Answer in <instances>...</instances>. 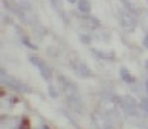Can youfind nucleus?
<instances>
[{"label":"nucleus","mask_w":148,"mask_h":129,"mask_svg":"<svg viewBox=\"0 0 148 129\" xmlns=\"http://www.w3.org/2000/svg\"><path fill=\"white\" fill-rule=\"evenodd\" d=\"M59 84H61V89L64 91L66 97H67V104H69V107L74 109L77 114H81V112L84 111V102H83L81 94H79L77 86H76L73 81H69L66 75H59Z\"/></svg>","instance_id":"f257e3e1"},{"label":"nucleus","mask_w":148,"mask_h":129,"mask_svg":"<svg viewBox=\"0 0 148 129\" xmlns=\"http://www.w3.org/2000/svg\"><path fill=\"white\" fill-rule=\"evenodd\" d=\"M118 107L121 109L123 114H126L128 117H131V119H135V121H141L143 114H145L143 109H141V106L133 97H130V96L118 97Z\"/></svg>","instance_id":"f03ea898"},{"label":"nucleus","mask_w":148,"mask_h":129,"mask_svg":"<svg viewBox=\"0 0 148 129\" xmlns=\"http://www.w3.org/2000/svg\"><path fill=\"white\" fill-rule=\"evenodd\" d=\"M0 79H2V84L7 86V87L12 89V91L22 92V94L30 92V89H29L25 84L22 82V81H18V79H15V77H12L10 74H7V71H2V72H0Z\"/></svg>","instance_id":"7ed1b4c3"},{"label":"nucleus","mask_w":148,"mask_h":129,"mask_svg":"<svg viewBox=\"0 0 148 129\" xmlns=\"http://www.w3.org/2000/svg\"><path fill=\"white\" fill-rule=\"evenodd\" d=\"M118 22L123 27V30H126V32H133L136 29V17H135V14H131L126 9L118 12Z\"/></svg>","instance_id":"20e7f679"},{"label":"nucleus","mask_w":148,"mask_h":129,"mask_svg":"<svg viewBox=\"0 0 148 129\" xmlns=\"http://www.w3.org/2000/svg\"><path fill=\"white\" fill-rule=\"evenodd\" d=\"M69 65H71L73 72L76 74V75H79V77H83V79H89L92 75L91 69L84 64L81 59H77V57H73V59L69 60Z\"/></svg>","instance_id":"39448f33"},{"label":"nucleus","mask_w":148,"mask_h":129,"mask_svg":"<svg viewBox=\"0 0 148 129\" xmlns=\"http://www.w3.org/2000/svg\"><path fill=\"white\" fill-rule=\"evenodd\" d=\"M29 60H30V64H34L39 69V72H40V75L46 79L47 82L51 81V77H52V71H51V67L46 64V60H42L40 57H37V55H30L29 57Z\"/></svg>","instance_id":"423d86ee"},{"label":"nucleus","mask_w":148,"mask_h":129,"mask_svg":"<svg viewBox=\"0 0 148 129\" xmlns=\"http://www.w3.org/2000/svg\"><path fill=\"white\" fill-rule=\"evenodd\" d=\"M12 5L14 7H17L24 15H25V18H36V10H34V7H32V3L29 2V0H12Z\"/></svg>","instance_id":"0eeeda50"},{"label":"nucleus","mask_w":148,"mask_h":129,"mask_svg":"<svg viewBox=\"0 0 148 129\" xmlns=\"http://www.w3.org/2000/svg\"><path fill=\"white\" fill-rule=\"evenodd\" d=\"M92 119H94V124L98 129H111V119L108 112H96L92 116Z\"/></svg>","instance_id":"6e6552de"},{"label":"nucleus","mask_w":148,"mask_h":129,"mask_svg":"<svg viewBox=\"0 0 148 129\" xmlns=\"http://www.w3.org/2000/svg\"><path fill=\"white\" fill-rule=\"evenodd\" d=\"M81 24H83L84 27H88V29L99 27V20H98L96 17H92V15H89V14H83V17H81Z\"/></svg>","instance_id":"1a4fd4ad"},{"label":"nucleus","mask_w":148,"mask_h":129,"mask_svg":"<svg viewBox=\"0 0 148 129\" xmlns=\"http://www.w3.org/2000/svg\"><path fill=\"white\" fill-rule=\"evenodd\" d=\"M120 77H121V81L125 84H135L136 82V79L130 74V71L126 69V67H121L120 69Z\"/></svg>","instance_id":"9d476101"},{"label":"nucleus","mask_w":148,"mask_h":129,"mask_svg":"<svg viewBox=\"0 0 148 129\" xmlns=\"http://www.w3.org/2000/svg\"><path fill=\"white\" fill-rule=\"evenodd\" d=\"M77 9H79V12L81 14H89L91 12V2L89 0H77Z\"/></svg>","instance_id":"9b49d317"},{"label":"nucleus","mask_w":148,"mask_h":129,"mask_svg":"<svg viewBox=\"0 0 148 129\" xmlns=\"http://www.w3.org/2000/svg\"><path fill=\"white\" fill-rule=\"evenodd\" d=\"M49 2H51V7L59 14V17L62 18V20H66V14H64V10H62V7L59 5V2H57V0H49Z\"/></svg>","instance_id":"f8f14e48"},{"label":"nucleus","mask_w":148,"mask_h":129,"mask_svg":"<svg viewBox=\"0 0 148 129\" xmlns=\"http://www.w3.org/2000/svg\"><path fill=\"white\" fill-rule=\"evenodd\" d=\"M92 54L96 55L98 59H103V60H114V57H111L110 54H106V52H101V50H98V49H92Z\"/></svg>","instance_id":"ddd939ff"},{"label":"nucleus","mask_w":148,"mask_h":129,"mask_svg":"<svg viewBox=\"0 0 148 129\" xmlns=\"http://www.w3.org/2000/svg\"><path fill=\"white\" fill-rule=\"evenodd\" d=\"M120 2H121V3H123V9L130 10L131 14H135V15H136V9H135V7L131 5V2H130V0H120Z\"/></svg>","instance_id":"4468645a"},{"label":"nucleus","mask_w":148,"mask_h":129,"mask_svg":"<svg viewBox=\"0 0 148 129\" xmlns=\"http://www.w3.org/2000/svg\"><path fill=\"white\" fill-rule=\"evenodd\" d=\"M140 106H141L143 112H145V114H148V97H143V99H141V102H140Z\"/></svg>","instance_id":"2eb2a0df"},{"label":"nucleus","mask_w":148,"mask_h":129,"mask_svg":"<svg viewBox=\"0 0 148 129\" xmlns=\"http://www.w3.org/2000/svg\"><path fill=\"white\" fill-rule=\"evenodd\" d=\"M20 40L24 42V45H25V47H30V49H36V45H34V44H30V40H29V39H27L25 35H20Z\"/></svg>","instance_id":"dca6fc26"},{"label":"nucleus","mask_w":148,"mask_h":129,"mask_svg":"<svg viewBox=\"0 0 148 129\" xmlns=\"http://www.w3.org/2000/svg\"><path fill=\"white\" fill-rule=\"evenodd\" d=\"M49 96H51V97H54V99L59 96V94H57V89H56L52 84H49Z\"/></svg>","instance_id":"f3484780"},{"label":"nucleus","mask_w":148,"mask_h":129,"mask_svg":"<svg viewBox=\"0 0 148 129\" xmlns=\"http://www.w3.org/2000/svg\"><path fill=\"white\" fill-rule=\"evenodd\" d=\"M79 39H81V42H84V44H86V45H89V44H91V37L89 35H86V34H81V35H79Z\"/></svg>","instance_id":"a211bd4d"},{"label":"nucleus","mask_w":148,"mask_h":129,"mask_svg":"<svg viewBox=\"0 0 148 129\" xmlns=\"http://www.w3.org/2000/svg\"><path fill=\"white\" fill-rule=\"evenodd\" d=\"M143 47H145V49H148V34L143 37Z\"/></svg>","instance_id":"6ab92c4d"},{"label":"nucleus","mask_w":148,"mask_h":129,"mask_svg":"<svg viewBox=\"0 0 148 129\" xmlns=\"http://www.w3.org/2000/svg\"><path fill=\"white\" fill-rule=\"evenodd\" d=\"M69 3H77V0H67Z\"/></svg>","instance_id":"aec40b11"},{"label":"nucleus","mask_w":148,"mask_h":129,"mask_svg":"<svg viewBox=\"0 0 148 129\" xmlns=\"http://www.w3.org/2000/svg\"><path fill=\"white\" fill-rule=\"evenodd\" d=\"M145 89H147V92H148V79H147V82H145Z\"/></svg>","instance_id":"412c9836"},{"label":"nucleus","mask_w":148,"mask_h":129,"mask_svg":"<svg viewBox=\"0 0 148 129\" xmlns=\"http://www.w3.org/2000/svg\"><path fill=\"white\" fill-rule=\"evenodd\" d=\"M39 129H49V128H47V126H40Z\"/></svg>","instance_id":"4be33fe9"},{"label":"nucleus","mask_w":148,"mask_h":129,"mask_svg":"<svg viewBox=\"0 0 148 129\" xmlns=\"http://www.w3.org/2000/svg\"><path fill=\"white\" fill-rule=\"evenodd\" d=\"M145 65H147V69H148V60H147V62H145Z\"/></svg>","instance_id":"5701e85b"}]
</instances>
